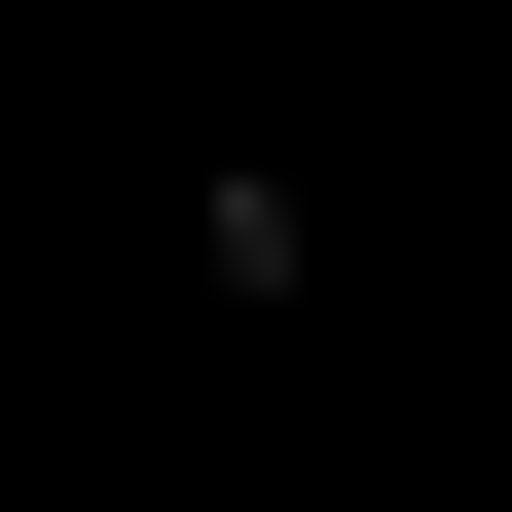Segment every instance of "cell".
<instances>
[{
    "instance_id": "obj_1",
    "label": "cell",
    "mask_w": 512,
    "mask_h": 512,
    "mask_svg": "<svg viewBox=\"0 0 512 512\" xmlns=\"http://www.w3.org/2000/svg\"><path fill=\"white\" fill-rule=\"evenodd\" d=\"M476 512H512V476H476Z\"/></svg>"
}]
</instances>
